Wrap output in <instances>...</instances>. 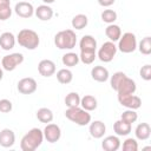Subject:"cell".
I'll return each instance as SVG.
<instances>
[{"mask_svg":"<svg viewBox=\"0 0 151 151\" xmlns=\"http://www.w3.org/2000/svg\"><path fill=\"white\" fill-rule=\"evenodd\" d=\"M71 24H72V27L73 28H76V29H83V28H85L87 26L88 19H87V17L85 14H77V15H74L72 18Z\"/></svg>","mask_w":151,"mask_h":151,"instance_id":"cell-26","label":"cell"},{"mask_svg":"<svg viewBox=\"0 0 151 151\" xmlns=\"http://www.w3.org/2000/svg\"><path fill=\"white\" fill-rule=\"evenodd\" d=\"M35 17L41 21H48L53 17V9L48 5H40L34 9Z\"/></svg>","mask_w":151,"mask_h":151,"instance_id":"cell-17","label":"cell"},{"mask_svg":"<svg viewBox=\"0 0 151 151\" xmlns=\"http://www.w3.org/2000/svg\"><path fill=\"white\" fill-rule=\"evenodd\" d=\"M138 119V114L134 110H130L127 109L126 111H124L120 116V120H123L124 123H127L130 125H132V123H134Z\"/></svg>","mask_w":151,"mask_h":151,"instance_id":"cell-30","label":"cell"},{"mask_svg":"<svg viewBox=\"0 0 151 151\" xmlns=\"http://www.w3.org/2000/svg\"><path fill=\"white\" fill-rule=\"evenodd\" d=\"M77 35L73 29H64L54 35V45L59 50H72L76 47Z\"/></svg>","mask_w":151,"mask_h":151,"instance_id":"cell-3","label":"cell"},{"mask_svg":"<svg viewBox=\"0 0 151 151\" xmlns=\"http://www.w3.org/2000/svg\"><path fill=\"white\" fill-rule=\"evenodd\" d=\"M88 132H90L91 137H93L96 139H99V138L104 137V134L106 132V126L101 120H94V122L90 123Z\"/></svg>","mask_w":151,"mask_h":151,"instance_id":"cell-14","label":"cell"},{"mask_svg":"<svg viewBox=\"0 0 151 151\" xmlns=\"http://www.w3.org/2000/svg\"><path fill=\"white\" fill-rule=\"evenodd\" d=\"M136 90H137V86H136L134 80L126 76L122 80V83L118 85L116 91H117L118 96H124V94H133L136 92Z\"/></svg>","mask_w":151,"mask_h":151,"instance_id":"cell-12","label":"cell"},{"mask_svg":"<svg viewBox=\"0 0 151 151\" xmlns=\"http://www.w3.org/2000/svg\"><path fill=\"white\" fill-rule=\"evenodd\" d=\"M15 37L11 32H4L0 35V48L4 51H9L15 46Z\"/></svg>","mask_w":151,"mask_h":151,"instance_id":"cell-19","label":"cell"},{"mask_svg":"<svg viewBox=\"0 0 151 151\" xmlns=\"http://www.w3.org/2000/svg\"><path fill=\"white\" fill-rule=\"evenodd\" d=\"M42 140H44L42 131L38 127H33L21 138L20 147L22 151H34L41 145Z\"/></svg>","mask_w":151,"mask_h":151,"instance_id":"cell-1","label":"cell"},{"mask_svg":"<svg viewBox=\"0 0 151 151\" xmlns=\"http://www.w3.org/2000/svg\"><path fill=\"white\" fill-rule=\"evenodd\" d=\"M101 20L106 24H113L117 20V13L113 9H104L101 12Z\"/></svg>","mask_w":151,"mask_h":151,"instance_id":"cell-34","label":"cell"},{"mask_svg":"<svg viewBox=\"0 0 151 151\" xmlns=\"http://www.w3.org/2000/svg\"><path fill=\"white\" fill-rule=\"evenodd\" d=\"M37 119L40 123H51L53 120V112L47 107H41L37 111Z\"/></svg>","mask_w":151,"mask_h":151,"instance_id":"cell-25","label":"cell"},{"mask_svg":"<svg viewBox=\"0 0 151 151\" xmlns=\"http://www.w3.org/2000/svg\"><path fill=\"white\" fill-rule=\"evenodd\" d=\"M139 74H140V77H142L144 80H146V81L151 80V65L146 64V65L142 66V68H140V71H139Z\"/></svg>","mask_w":151,"mask_h":151,"instance_id":"cell-37","label":"cell"},{"mask_svg":"<svg viewBox=\"0 0 151 151\" xmlns=\"http://www.w3.org/2000/svg\"><path fill=\"white\" fill-rule=\"evenodd\" d=\"M14 12H15V14L18 17L28 19V18H31L34 14V7L28 1H20L18 4H15Z\"/></svg>","mask_w":151,"mask_h":151,"instance_id":"cell-11","label":"cell"},{"mask_svg":"<svg viewBox=\"0 0 151 151\" xmlns=\"http://www.w3.org/2000/svg\"><path fill=\"white\" fill-rule=\"evenodd\" d=\"M101 147L105 151H117L120 147V139L118 136H107L103 139Z\"/></svg>","mask_w":151,"mask_h":151,"instance_id":"cell-18","label":"cell"},{"mask_svg":"<svg viewBox=\"0 0 151 151\" xmlns=\"http://www.w3.org/2000/svg\"><path fill=\"white\" fill-rule=\"evenodd\" d=\"M65 116L68 120H71L72 123L79 126H85L91 123V114L88 113V111L79 106L67 107V110L65 111Z\"/></svg>","mask_w":151,"mask_h":151,"instance_id":"cell-4","label":"cell"},{"mask_svg":"<svg viewBox=\"0 0 151 151\" xmlns=\"http://www.w3.org/2000/svg\"><path fill=\"white\" fill-rule=\"evenodd\" d=\"M7 5H11L9 0H0V6H7Z\"/></svg>","mask_w":151,"mask_h":151,"instance_id":"cell-40","label":"cell"},{"mask_svg":"<svg viewBox=\"0 0 151 151\" xmlns=\"http://www.w3.org/2000/svg\"><path fill=\"white\" fill-rule=\"evenodd\" d=\"M80 106H81L84 110H86V111L90 112V111H93V110L97 109L98 101H97V99H96L93 96L86 94V96H84L83 98H80Z\"/></svg>","mask_w":151,"mask_h":151,"instance_id":"cell-23","label":"cell"},{"mask_svg":"<svg viewBox=\"0 0 151 151\" xmlns=\"http://www.w3.org/2000/svg\"><path fill=\"white\" fill-rule=\"evenodd\" d=\"M65 104L67 107H76L80 106V97L77 92H70L65 97Z\"/></svg>","mask_w":151,"mask_h":151,"instance_id":"cell-29","label":"cell"},{"mask_svg":"<svg viewBox=\"0 0 151 151\" xmlns=\"http://www.w3.org/2000/svg\"><path fill=\"white\" fill-rule=\"evenodd\" d=\"M105 34L110 39V41H118L120 35H122V29L118 25L114 24H109V26L105 28Z\"/></svg>","mask_w":151,"mask_h":151,"instance_id":"cell-22","label":"cell"},{"mask_svg":"<svg viewBox=\"0 0 151 151\" xmlns=\"http://www.w3.org/2000/svg\"><path fill=\"white\" fill-rule=\"evenodd\" d=\"M125 77H126V74H125L124 72H120V71L113 73V76L110 77V85H111V87L116 91L117 87H118V85L122 83V80H123Z\"/></svg>","mask_w":151,"mask_h":151,"instance_id":"cell-33","label":"cell"},{"mask_svg":"<svg viewBox=\"0 0 151 151\" xmlns=\"http://www.w3.org/2000/svg\"><path fill=\"white\" fill-rule=\"evenodd\" d=\"M97 54L96 51H80V55H79V60L86 65H90L94 61Z\"/></svg>","mask_w":151,"mask_h":151,"instance_id":"cell-32","label":"cell"},{"mask_svg":"<svg viewBox=\"0 0 151 151\" xmlns=\"http://www.w3.org/2000/svg\"><path fill=\"white\" fill-rule=\"evenodd\" d=\"M113 131L117 136H127L132 131V126L119 119L113 124Z\"/></svg>","mask_w":151,"mask_h":151,"instance_id":"cell-24","label":"cell"},{"mask_svg":"<svg viewBox=\"0 0 151 151\" xmlns=\"http://www.w3.org/2000/svg\"><path fill=\"white\" fill-rule=\"evenodd\" d=\"M114 1L116 0H98V4L103 7H110L111 5L114 4Z\"/></svg>","mask_w":151,"mask_h":151,"instance_id":"cell-39","label":"cell"},{"mask_svg":"<svg viewBox=\"0 0 151 151\" xmlns=\"http://www.w3.org/2000/svg\"><path fill=\"white\" fill-rule=\"evenodd\" d=\"M55 0H42V2H45L46 5H48V4H53Z\"/></svg>","mask_w":151,"mask_h":151,"instance_id":"cell-42","label":"cell"},{"mask_svg":"<svg viewBox=\"0 0 151 151\" xmlns=\"http://www.w3.org/2000/svg\"><path fill=\"white\" fill-rule=\"evenodd\" d=\"M91 77L93 80L98 83H105L110 78V73L109 70L105 68L104 66H94L91 70Z\"/></svg>","mask_w":151,"mask_h":151,"instance_id":"cell-16","label":"cell"},{"mask_svg":"<svg viewBox=\"0 0 151 151\" xmlns=\"http://www.w3.org/2000/svg\"><path fill=\"white\" fill-rule=\"evenodd\" d=\"M15 143V134L11 129H4L0 131V145L2 147H11Z\"/></svg>","mask_w":151,"mask_h":151,"instance_id":"cell-15","label":"cell"},{"mask_svg":"<svg viewBox=\"0 0 151 151\" xmlns=\"http://www.w3.org/2000/svg\"><path fill=\"white\" fill-rule=\"evenodd\" d=\"M13 109L12 101L8 99H0V112L2 113H8Z\"/></svg>","mask_w":151,"mask_h":151,"instance_id":"cell-38","label":"cell"},{"mask_svg":"<svg viewBox=\"0 0 151 151\" xmlns=\"http://www.w3.org/2000/svg\"><path fill=\"white\" fill-rule=\"evenodd\" d=\"M24 61V54L22 53H11L5 55L1 59V66L6 71H14L20 64Z\"/></svg>","mask_w":151,"mask_h":151,"instance_id":"cell-7","label":"cell"},{"mask_svg":"<svg viewBox=\"0 0 151 151\" xmlns=\"http://www.w3.org/2000/svg\"><path fill=\"white\" fill-rule=\"evenodd\" d=\"M123 150L124 151H137L138 150V143L134 138H126L123 143Z\"/></svg>","mask_w":151,"mask_h":151,"instance_id":"cell-35","label":"cell"},{"mask_svg":"<svg viewBox=\"0 0 151 151\" xmlns=\"http://www.w3.org/2000/svg\"><path fill=\"white\" fill-rule=\"evenodd\" d=\"M118 101L122 106L130 109V110H137L142 106V99L138 96L133 94H124V96H118Z\"/></svg>","mask_w":151,"mask_h":151,"instance_id":"cell-8","label":"cell"},{"mask_svg":"<svg viewBox=\"0 0 151 151\" xmlns=\"http://www.w3.org/2000/svg\"><path fill=\"white\" fill-rule=\"evenodd\" d=\"M57 79L60 84H70L73 79V73L68 70V68H61L57 72Z\"/></svg>","mask_w":151,"mask_h":151,"instance_id":"cell-28","label":"cell"},{"mask_svg":"<svg viewBox=\"0 0 151 151\" xmlns=\"http://www.w3.org/2000/svg\"><path fill=\"white\" fill-rule=\"evenodd\" d=\"M134 134L138 140H146L151 136V127L147 123H140L134 129Z\"/></svg>","mask_w":151,"mask_h":151,"instance_id":"cell-20","label":"cell"},{"mask_svg":"<svg viewBox=\"0 0 151 151\" xmlns=\"http://www.w3.org/2000/svg\"><path fill=\"white\" fill-rule=\"evenodd\" d=\"M38 72L42 77H51L55 73V64L50 59H44L38 64Z\"/></svg>","mask_w":151,"mask_h":151,"instance_id":"cell-13","label":"cell"},{"mask_svg":"<svg viewBox=\"0 0 151 151\" xmlns=\"http://www.w3.org/2000/svg\"><path fill=\"white\" fill-rule=\"evenodd\" d=\"M12 15V8H11V5H7V6H0V20L1 21H5L7 19H9Z\"/></svg>","mask_w":151,"mask_h":151,"instance_id":"cell-36","label":"cell"},{"mask_svg":"<svg viewBox=\"0 0 151 151\" xmlns=\"http://www.w3.org/2000/svg\"><path fill=\"white\" fill-rule=\"evenodd\" d=\"M37 81L31 78V77H26V78H22L19 80L18 83V91L22 94H32L37 91Z\"/></svg>","mask_w":151,"mask_h":151,"instance_id":"cell-10","label":"cell"},{"mask_svg":"<svg viewBox=\"0 0 151 151\" xmlns=\"http://www.w3.org/2000/svg\"><path fill=\"white\" fill-rule=\"evenodd\" d=\"M137 48V38L133 33L126 32L123 35H120L118 40L117 50H119L123 53H132Z\"/></svg>","mask_w":151,"mask_h":151,"instance_id":"cell-5","label":"cell"},{"mask_svg":"<svg viewBox=\"0 0 151 151\" xmlns=\"http://www.w3.org/2000/svg\"><path fill=\"white\" fill-rule=\"evenodd\" d=\"M79 47H80V51H96L97 40L90 34L84 35L79 41Z\"/></svg>","mask_w":151,"mask_h":151,"instance_id":"cell-21","label":"cell"},{"mask_svg":"<svg viewBox=\"0 0 151 151\" xmlns=\"http://www.w3.org/2000/svg\"><path fill=\"white\" fill-rule=\"evenodd\" d=\"M4 78V71H2V66H0V81L2 80Z\"/></svg>","mask_w":151,"mask_h":151,"instance_id":"cell-41","label":"cell"},{"mask_svg":"<svg viewBox=\"0 0 151 151\" xmlns=\"http://www.w3.org/2000/svg\"><path fill=\"white\" fill-rule=\"evenodd\" d=\"M61 61L65 66L67 67H73V66H77L78 63H79V55L77 53H73V52H68V53H65L61 58Z\"/></svg>","mask_w":151,"mask_h":151,"instance_id":"cell-27","label":"cell"},{"mask_svg":"<svg viewBox=\"0 0 151 151\" xmlns=\"http://www.w3.org/2000/svg\"><path fill=\"white\" fill-rule=\"evenodd\" d=\"M17 41L21 47H24L26 50H31V51L35 50L40 44L38 33L29 28L21 29L17 35Z\"/></svg>","mask_w":151,"mask_h":151,"instance_id":"cell-2","label":"cell"},{"mask_svg":"<svg viewBox=\"0 0 151 151\" xmlns=\"http://www.w3.org/2000/svg\"><path fill=\"white\" fill-rule=\"evenodd\" d=\"M138 50L142 54L149 55L151 53V37H145L140 40L138 45Z\"/></svg>","mask_w":151,"mask_h":151,"instance_id":"cell-31","label":"cell"},{"mask_svg":"<svg viewBox=\"0 0 151 151\" xmlns=\"http://www.w3.org/2000/svg\"><path fill=\"white\" fill-rule=\"evenodd\" d=\"M44 138L48 143H57L61 137V130L57 124H47L42 131Z\"/></svg>","mask_w":151,"mask_h":151,"instance_id":"cell-9","label":"cell"},{"mask_svg":"<svg viewBox=\"0 0 151 151\" xmlns=\"http://www.w3.org/2000/svg\"><path fill=\"white\" fill-rule=\"evenodd\" d=\"M117 53V46L114 45L113 41H106L101 45V47L98 51V58L100 61L104 63H110L112 61V59L114 58Z\"/></svg>","mask_w":151,"mask_h":151,"instance_id":"cell-6","label":"cell"}]
</instances>
